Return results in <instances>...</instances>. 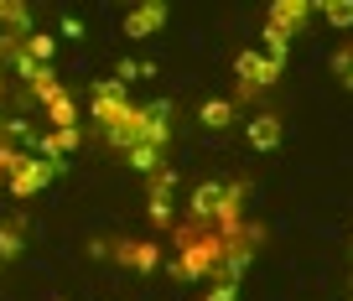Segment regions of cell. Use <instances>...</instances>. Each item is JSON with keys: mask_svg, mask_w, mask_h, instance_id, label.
I'll list each match as a JSON object with an SVG mask.
<instances>
[{"mask_svg": "<svg viewBox=\"0 0 353 301\" xmlns=\"http://www.w3.org/2000/svg\"><path fill=\"white\" fill-rule=\"evenodd\" d=\"M73 145H78V130H42V135H37V151H42L47 161L68 156V151H73Z\"/></svg>", "mask_w": 353, "mask_h": 301, "instance_id": "12", "label": "cell"}, {"mask_svg": "<svg viewBox=\"0 0 353 301\" xmlns=\"http://www.w3.org/2000/svg\"><path fill=\"white\" fill-rule=\"evenodd\" d=\"M234 79H239V94H234V99H254V94H265L270 83L281 79V63H270L265 52L244 47V52L234 57Z\"/></svg>", "mask_w": 353, "mask_h": 301, "instance_id": "3", "label": "cell"}, {"mask_svg": "<svg viewBox=\"0 0 353 301\" xmlns=\"http://www.w3.org/2000/svg\"><path fill=\"white\" fill-rule=\"evenodd\" d=\"M244 135H250L254 151H276L281 145V114H254V120L244 125Z\"/></svg>", "mask_w": 353, "mask_h": 301, "instance_id": "9", "label": "cell"}, {"mask_svg": "<svg viewBox=\"0 0 353 301\" xmlns=\"http://www.w3.org/2000/svg\"><path fill=\"white\" fill-rule=\"evenodd\" d=\"M219 192H223V182H198V187H192V203H188V218L208 223L213 208H219Z\"/></svg>", "mask_w": 353, "mask_h": 301, "instance_id": "10", "label": "cell"}, {"mask_svg": "<svg viewBox=\"0 0 353 301\" xmlns=\"http://www.w3.org/2000/svg\"><path fill=\"white\" fill-rule=\"evenodd\" d=\"M322 16L332 26H353V0H322Z\"/></svg>", "mask_w": 353, "mask_h": 301, "instance_id": "15", "label": "cell"}, {"mask_svg": "<svg viewBox=\"0 0 353 301\" xmlns=\"http://www.w3.org/2000/svg\"><path fill=\"white\" fill-rule=\"evenodd\" d=\"M0 94H6V73H0Z\"/></svg>", "mask_w": 353, "mask_h": 301, "instance_id": "17", "label": "cell"}, {"mask_svg": "<svg viewBox=\"0 0 353 301\" xmlns=\"http://www.w3.org/2000/svg\"><path fill=\"white\" fill-rule=\"evenodd\" d=\"M52 177H57V161H47V156H21V167L6 177V187H11L16 198H32V192H42Z\"/></svg>", "mask_w": 353, "mask_h": 301, "instance_id": "5", "label": "cell"}, {"mask_svg": "<svg viewBox=\"0 0 353 301\" xmlns=\"http://www.w3.org/2000/svg\"><path fill=\"white\" fill-rule=\"evenodd\" d=\"M172 192H176V167L166 161L161 172L145 177V213H151L156 229H172Z\"/></svg>", "mask_w": 353, "mask_h": 301, "instance_id": "4", "label": "cell"}, {"mask_svg": "<svg viewBox=\"0 0 353 301\" xmlns=\"http://www.w3.org/2000/svg\"><path fill=\"white\" fill-rule=\"evenodd\" d=\"M32 32V11L21 0H0V37H26Z\"/></svg>", "mask_w": 353, "mask_h": 301, "instance_id": "11", "label": "cell"}, {"mask_svg": "<svg viewBox=\"0 0 353 301\" xmlns=\"http://www.w3.org/2000/svg\"><path fill=\"white\" fill-rule=\"evenodd\" d=\"M125 161H130L135 172H145V177H151V172H161L166 167V151H156V145H130V151H120Z\"/></svg>", "mask_w": 353, "mask_h": 301, "instance_id": "14", "label": "cell"}, {"mask_svg": "<svg viewBox=\"0 0 353 301\" xmlns=\"http://www.w3.org/2000/svg\"><path fill=\"white\" fill-rule=\"evenodd\" d=\"M16 249H21V223H6L0 229V260H11Z\"/></svg>", "mask_w": 353, "mask_h": 301, "instance_id": "16", "label": "cell"}, {"mask_svg": "<svg viewBox=\"0 0 353 301\" xmlns=\"http://www.w3.org/2000/svg\"><path fill=\"white\" fill-rule=\"evenodd\" d=\"M88 104H94V125L104 130V141H110L114 151H130V145H156V151H166V145H172V104L166 99L135 104L120 79H99L94 94H88Z\"/></svg>", "mask_w": 353, "mask_h": 301, "instance_id": "1", "label": "cell"}, {"mask_svg": "<svg viewBox=\"0 0 353 301\" xmlns=\"http://www.w3.org/2000/svg\"><path fill=\"white\" fill-rule=\"evenodd\" d=\"M166 16H172V11H166L161 0H141L135 11H125V37H151V32H161Z\"/></svg>", "mask_w": 353, "mask_h": 301, "instance_id": "7", "label": "cell"}, {"mask_svg": "<svg viewBox=\"0 0 353 301\" xmlns=\"http://www.w3.org/2000/svg\"><path fill=\"white\" fill-rule=\"evenodd\" d=\"M104 255H114L120 265H130V270H156V265H161V245H156V239H120V245L104 249Z\"/></svg>", "mask_w": 353, "mask_h": 301, "instance_id": "6", "label": "cell"}, {"mask_svg": "<svg viewBox=\"0 0 353 301\" xmlns=\"http://www.w3.org/2000/svg\"><path fill=\"white\" fill-rule=\"evenodd\" d=\"M307 16H312V6L307 0H276V6H270V32H281V37H296L301 26H307Z\"/></svg>", "mask_w": 353, "mask_h": 301, "instance_id": "8", "label": "cell"}, {"mask_svg": "<svg viewBox=\"0 0 353 301\" xmlns=\"http://www.w3.org/2000/svg\"><path fill=\"white\" fill-rule=\"evenodd\" d=\"M254 229V223H250ZM250 229H244V234H250ZM239 234V239H244ZM172 239H176V255H172V276L176 280H203V276H213V270H219V260H223V249L234 245V239H223L219 229H213V223H176L172 229Z\"/></svg>", "mask_w": 353, "mask_h": 301, "instance_id": "2", "label": "cell"}, {"mask_svg": "<svg viewBox=\"0 0 353 301\" xmlns=\"http://www.w3.org/2000/svg\"><path fill=\"white\" fill-rule=\"evenodd\" d=\"M348 89H353V68H348Z\"/></svg>", "mask_w": 353, "mask_h": 301, "instance_id": "18", "label": "cell"}, {"mask_svg": "<svg viewBox=\"0 0 353 301\" xmlns=\"http://www.w3.org/2000/svg\"><path fill=\"white\" fill-rule=\"evenodd\" d=\"M198 120L208 125V130H229V125H234V99H203Z\"/></svg>", "mask_w": 353, "mask_h": 301, "instance_id": "13", "label": "cell"}]
</instances>
